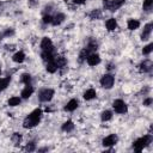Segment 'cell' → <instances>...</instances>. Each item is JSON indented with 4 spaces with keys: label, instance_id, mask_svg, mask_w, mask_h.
<instances>
[{
    "label": "cell",
    "instance_id": "1",
    "mask_svg": "<svg viewBox=\"0 0 153 153\" xmlns=\"http://www.w3.org/2000/svg\"><path fill=\"white\" fill-rule=\"evenodd\" d=\"M42 117V110L41 109H35L33 111H31L23 121V127L26 129H31L33 127H36Z\"/></svg>",
    "mask_w": 153,
    "mask_h": 153
},
{
    "label": "cell",
    "instance_id": "2",
    "mask_svg": "<svg viewBox=\"0 0 153 153\" xmlns=\"http://www.w3.org/2000/svg\"><path fill=\"white\" fill-rule=\"evenodd\" d=\"M151 142H152V136H151V134H148V135H145V136L137 139V140L133 143V148H134L135 152H141V151H142L146 146H148Z\"/></svg>",
    "mask_w": 153,
    "mask_h": 153
},
{
    "label": "cell",
    "instance_id": "3",
    "mask_svg": "<svg viewBox=\"0 0 153 153\" xmlns=\"http://www.w3.org/2000/svg\"><path fill=\"white\" fill-rule=\"evenodd\" d=\"M124 2H126V0H104L103 6H104L105 10H108L110 12H115L120 7H122V5Z\"/></svg>",
    "mask_w": 153,
    "mask_h": 153
},
{
    "label": "cell",
    "instance_id": "4",
    "mask_svg": "<svg viewBox=\"0 0 153 153\" xmlns=\"http://www.w3.org/2000/svg\"><path fill=\"white\" fill-rule=\"evenodd\" d=\"M114 82H115V78L112 74H104L102 78H100V85L104 87V88H111L114 86Z\"/></svg>",
    "mask_w": 153,
    "mask_h": 153
},
{
    "label": "cell",
    "instance_id": "5",
    "mask_svg": "<svg viewBox=\"0 0 153 153\" xmlns=\"http://www.w3.org/2000/svg\"><path fill=\"white\" fill-rule=\"evenodd\" d=\"M53 96H54V90L51 88H43L38 92V99L41 102H49L51 100Z\"/></svg>",
    "mask_w": 153,
    "mask_h": 153
},
{
    "label": "cell",
    "instance_id": "6",
    "mask_svg": "<svg viewBox=\"0 0 153 153\" xmlns=\"http://www.w3.org/2000/svg\"><path fill=\"white\" fill-rule=\"evenodd\" d=\"M112 108H114L115 112H117V114H126V112L128 111L127 104H126L122 99H116V100H114Z\"/></svg>",
    "mask_w": 153,
    "mask_h": 153
},
{
    "label": "cell",
    "instance_id": "7",
    "mask_svg": "<svg viewBox=\"0 0 153 153\" xmlns=\"http://www.w3.org/2000/svg\"><path fill=\"white\" fill-rule=\"evenodd\" d=\"M41 49L42 51H48V50H54V45L53 42L49 37H43L42 42H41Z\"/></svg>",
    "mask_w": 153,
    "mask_h": 153
},
{
    "label": "cell",
    "instance_id": "8",
    "mask_svg": "<svg viewBox=\"0 0 153 153\" xmlns=\"http://www.w3.org/2000/svg\"><path fill=\"white\" fill-rule=\"evenodd\" d=\"M117 136L115 135V134H111V135H108L106 137H104L103 139V146L104 147H111V146H114L115 143H117Z\"/></svg>",
    "mask_w": 153,
    "mask_h": 153
},
{
    "label": "cell",
    "instance_id": "9",
    "mask_svg": "<svg viewBox=\"0 0 153 153\" xmlns=\"http://www.w3.org/2000/svg\"><path fill=\"white\" fill-rule=\"evenodd\" d=\"M152 29H153V24L152 23H147L143 27V31L141 33V39L142 41H147L151 36V32H152Z\"/></svg>",
    "mask_w": 153,
    "mask_h": 153
},
{
    "label": "cell",
    "instance_id": "10",
    "mask_svg": "<svg viewBox=\"0 0 153 153\" xmlns=\"http://www.w3.org/2000/svg\"><path fill=\"white\" fill-rule=\"evenodd\" d=\"M86 61H87V63H88L90 66H97V65L100 62V56H99L98 54H96V53H91V54L87 56Z\"/></svg>",
    "mask_w": 153,
    "mask_h": 153
},
{
    "label": "cell",
    "instance_id": "11",
    "mask_svg": "<svg viewBox=\"0 0 153 153\" xmlns=\"http://www.w3.org/2000/svg\"><path fill=\"white\" fill-rule=\"evenodd\" d=\"M152 67H153V63H152L151 60H145V61H142V62L139 65L140 72H143V73L151 72V71H152Z\"/></svg>",
    "mask_w": 153,
    "mask_h": 153
},
{
    "label": "cell",
    "instance_id": "12",
    "mask_svg": "<svg viewBox=\"0 0 153 153\" xmlns=\"http://www.w3.org/2000/svg\"><path fill=\"white\" fill-rule=\"evenodd\" d=\"M32 93H33V87H32L31 85H26V87H25V88H23V91H22L20 96H22V98H23V99H27Z\"/></svg>",
    "mask_w": 153,
    "mask_h": 153
},
{
    "label": "cell",
    "instance_id": "13",
    "mask_svg": "<svg viewBox=\"0 0 153 153\" xmlns=\"http://www.w3.org/2000/svg\"><path fill=\"white\" fill-rule=\"evenodd\" d=\"M63 20H65V14H63V13H57V14H55V16L53 17L51 24L55 25V26H57V25H60Z\"/></svg>",
    "mask_w": 153,
    "mask_h": 153
},
{
    "label": "cell",
    "instance_id": "14",
    "mask_svg": "<svg viewBox=\"0 0 153 153\" xmlns=\"http://www.w3.org/2000/svg\"><path fill=\"white\" fill-rule=\"evenodd\" d=\"M105 26H106V30L108 31H114L116 27H117V22L115 18H109L105 23Z\"/></svg>",
    "mask_w": 153,
    "mask_h": 153
},
{
    "label": "cell",
    "instance_id": "15",
    "mask_svg": "<svg viewBox=\"0 0 153 153\" xmlns=\"http://www.w3.org/2000/svg\"><path fill=\"white\" fill-rule=\"evenodd\" d=\"M78 105H79V103H78L76 99H71V100L66 104L65 110H66V111H74V110L78 108Z\"/></svg>",
    "mask_w": 153,
    "mask_h": 153
},
{
    "label": "cell",
    "instance_id": "16",
    "mask_svg": "<svg viewBox=\"0 0 153 153\" xmlns=\"http://www.w3.org/2000/svg\"><path fill=\"white\" fill-rule=\"evenodd\" d=\"M96 96H97V93L93 88H88L84 92V99L85 100H92L93 98H96Z\"/></svg>",
    "mask_w": 153,
    "mask_h": 153
},
{
    "label": "cell",
    "instance_id": "17",
    "mask_svg": "<svg viewBox=\"0 0 153 153\" xmlns=\"http://www.w3.org/2000/svg\"><path fill=\"white\" fill-rule=\"evenodd\" d=\"M54 61H55L57 68H62V67H66V66H67V60H66V57H63V56L54 57Z\"/></svg>",
    "mask_w": 153,
    "mask_h": 153
},
{
    "label": "cell",
    "instance_id": "18",
    "mask_svg": "<svg viewBox=\"0 0 153 153\" xmlns=\"http://www.w3.org/2000/svg\"><path fill=\"white\" fill-rule=\"evenodd\" d=\"M45 69H47L48 73H55V72L57 71V66H56L55 61H54V60L48 61V62H47V66H45Z\"/></svg>",
    "mask_w": 153,
    "mask_h": 153
},
{
    "label": "cell",
    "instance_id": "19",
    "mask_svg": "<svg viewBox=\"0 0 153 153\" xmlns=\"http://www.w3.org/2000/svg\"><path fill=\"white\" fill-rule=\"evenodd\" d=\"M127 26H128V29L131 30V31H133V30H136V29H139V26H140V22L136 20V19H128Z\"/></svg>",
    "mask_w": 153,
    "mask_h": 153
},
{
    "label": "cell",
    "instance_id": "20",
    "mask_svg": "<svg viewBox=\"0 0 153 153\" xmlns=\"http://www.w3.org/2000/svg\"><path fill=\"white\" fill-rule=\"evenodd\" d=\"M41 57H42L43 61L48 62V61H50V60H54L55 56H54V54H53V50H48V51H42Z\"/></svg>",
    "mask_w": 153,
    "mask_h": 153
},
{
    "label": "cell",
    "instance_id": "21",
    "mask_svg": "<svg viewBox=\"0 0 153 153\" xmlns=\"http://www.w3.org/2000/svg\"><path fill=\"white\" fill-rule=\"evenodd\" d=\"M12 60L17 63H22L24 60H25V54L23 51H17L13 56H12Z\"/></svg>",
    "mask_w": 153,
    "mask_h": 153
},
{
    "label": "cell",
    "instance_id": "22",
    "mask_svg": "<svg viewBox=\"0 0 153 153\" xmlns=\"http://www.w3.org/2000/svg\"><path fill=\"white\" fill-rule=\"evenodd\" d=\"M88 17H90V19H91V20L99 19V18L102 17V11H100V10H92V11L90 12Z\"/></svg>",
    "mask_w": 153,
    "mask_h": 153
},
{
    "label": "cell",
    "instance_id": "23",
    "mask_svg": "<svg viewBox=\"0 0 153 153\" xmlns=\"http://www.w3.org/2000/svg\"><path fill=\"white\" fill-rule=\"evenodd\" d=\"M100 118H102L103 122H108V121H110L112 118V112L110 110H104L102 112V115H100Z\"/></svg>",
    "mask_w": 153,
    "mask_h": 153
},
{
    "label": "cell",
    "instance_id": "24",
    "mask_svg": "<svg viewBox=\"0 0 153 153\" xmlns=\"http://www.w3.org/2000/svg\"><path fill=\"white\" fill-rule=\"evenodd\" d=\"M61 129L63 130V131H72L73 129H74V123L72 122V121H67V122H65L63 124H62V127H61Z\"/></svg>",
    "mask_w": 153,
    "mask_h": 153
},
{
    "label": "cell",
    "instance_id": "25",
    "mask_svg": "<svg viewBox=\"0 0 153 153\" xmlns=\"http://www.w3.org/2000/svg\"><path fill=\"white\" fill-rule=\"evenodd\" d=\"M11 81V76H6V78H0V91H4L8 84Z\"/></svg>",
    "mask_w": 153,
    "mask_h": 153
},
{
    "label": "cell",
    "instance_id": "26",
    "mask_svg": "<svg viewBox=\"0 0 153 153\" xmlns=\"http://www.w3.org/2000/svg\"><path fill=\"white\" fill-rule=\"evenodd\" d=\"M90 54H91V53H90V50H88L87 48H84V49L80 51V54H79V61H80V62L85 61Z\"/></svg>",
    "mask_w": 153,
    "mask_h": 153
},
{
    "label": "cell",
    "instance_id": "27",
    "mask_svg": "<svg viewBox=\"0 0 153 153\" xmlns=\"http://www.w3.org/2000/svg\"><path fill=\"white\" fill-rule=\"evenodd\" d=\"M20 82H23V84H25V85H30V82H31V75H30L29 73L22 74V76H20Z\"/></svg>",
    "mask_w": 153,
    "mask_h": 153
},
{
    "label": "cell",
    "instance_id": "28",
    "mask_svg": "<svg viewBox=\"0 0 153 153\" xmlns=\"http://www.w3.org/2000/svg\"><path fill=\"white\" fill-rule=\"evenodd\" d=\"M20 102H22V99L19 97H11L7 103H8L10 106H17V105L20 104Z\"/></svg>",
    "mask_w": 153,
    "mask_h": 153
},
{
    "label": "cell",
    "instance_id": "29",
    "mask_svg": "<svg viewBox=\"0 0 153 153\" xmlns=\"http://www.w3.org/2000/svg\"><path fill=\"white\" fill-rule=\"evenodd\" d=\"M153 7V0H143V5H142V8L143 11L146 12H149Z\"/></svg>",
    "mask_w": 153,
    "mask_h": 153
},
{
    "label": "cell",
    "instance_id": "30",
    "mask_svg": "<svg viewBox=\"0 0 153 153\" xmlns=\"http://www.w3.org/2000/svg\"><path fill=\"white\" fill-rule=\"evenodd\" d=\"M11 139H12V142L14 143V146H18L20 143V141H22V135L19 133H14Z\"/></svg>",
    "mask_w": 153,
    "mask_h": 153
},
{
    "label": "cell",
    "instance_id": "31",
    "mask_svg": "<svg viewBox=\"0 0 153 153\" xmlns=\"http://www.w3.org/2000/svg\"><path fill=\"white\" fill-rule=\"evenodd\" d=\"M86 48L90 50V53H94V51L97 50V48H98V44H97L94 41H90Z\"/></svg>",
    "mask_w": 153,
    "mask_h": 153
},
{
    "label": "cell",
    "instance_id": "32",
    "mask_svg": "<svg viewBox=\"0 0 153 153\" xmlns=\"http://www.w3.org/2000/svg\"><path fill=\"white\" fill-rule=\"evenodd\" d=\"M152 50H153V43H149V44H147L146 47H143L142 54H143V55H148V54L152 53Z\"/></svg>",
    "mask_w": 153,
    "mask_h": 153
},
{
    "label": "cell",
    "instance_id": "33",
    "mask_svg": "<svg viewBox=\"0 0 153 153\" xmlns=\"http://www.w3.org/2000/svg\"><path fill=\"white\" fill-rule=\"evenodd\" d=\"M25 149H26L27 152H33V151L36 149V143H35L33 141H30V142H27V145L25 146Z\"/></svg>",
    "mask_w": 153,
    "mask_h": 153
},
{
    "label": "cell",
    "instance_id": "34",
    "mask_svg": "<svg viewBox=\"0 0 153 153\" xmlns=\"http://www.w3.org/2000/svg\"><path fill=\"white\" fill-rule=\"evenodd\" d=\"M51 19H53V17L50 14H44L43 18H42V22L44 24H51Z\"/></svg>",
    "mask_w": 153,
    "mask_h": 153
},
{
    "label": "cell",
    "instance_id": "35",
    "mask_svg": "<svg viewBox=\"0 0 153 153\" xmlns=\"http://www.w3.org/2000/svg\"><path fill=\"white\" fill-rule=\"evenodd\" d=\"M27 4H29L30 7H36V6L39 4V0H29Z\"/></svg>",
    "mask_w": 153,
    "mask_h": 153
},
{
    "label": "cell",
    "instance_id": "36",
    "mask_svg": "<svg viewBox=\"0 0 153 153\" xmlns=\"http://www.w3.org/2000/svg\"><path fill=\"white\" fill-rule=\"evenodd\" d=\"M13 35H14V30H13V29H8V30H6V31L4 32V36H6V37L13 36Z\"/></svg>",
    "mask_w": 153,
    "mask_h": 153
},
{
    "label": "cell",
    "instance_id": "37",
    "mask_svg": "<svg viewBox=\"0 0 153 153\" xmlns=\"http://www.w3.org/2000/svg\"><path fill=\"white\" fill-rule=\"evenodd\" d=\"M152 102H153V99H152L151 97H148V98H146V99L143 100V105H145V106H149V105L152 104Z\"/></svg>",
    "mask_w": 153,
    "mask_h": 153
},
{
    "label": "cell",
    "instance_id": "38",
    "mask_svg": "<svg viewBox=\"0 0 153 153\" xmlns=\"http://www.w3.org/2000/svg\"><path fill=\"white\" fill-rule=\"evenodd\" d=\"M86 0H73V2L74 4H78V5H81V4H84Z\"/></svg>",
    "mask_w": 153,
    "mask_h": 153
},
{
    "label": "cell",
    "instance_id": "39",
    "mask_svg": "<svg viewBox=\"0 0 153 153\" xmlns=\"http://www.w3.org/2000/svg\"><path fill=\"white\" fill-rule=\"evenodd\" d=\"M39 152H44V151H48V148H41V149H38Z\"/></svg>",
    "mask_w": 153,
    "mask_h": 153
},
{
    "label": "cell",
    "instance_id": "40",
    "mask_svg": "<svg viewBox=\"0 0 153 153\" xmlns=\"http://www.w3.org/2000/svg\"><path fill=\"white\" fill-rule=\"evenodd\" d=\"M0 74H1V68H0Z\"/></svg>",
    "mask_w": 153,
    "mask_h": 153
},
{
    "label": "cell",
    "instance_id": "41",
    "mask_svg": "<svg viewBox=\"0 0 153 153\" xmlns=\"http://www.w3.org/2000/svg\"><path fill=\"white\" fill-rule=\"evenodd\" d=\"M0 39H1V37H0Z\"/></svg>",
    "mask_w": 153,
    "mask_h": 153
}]
</instances>
